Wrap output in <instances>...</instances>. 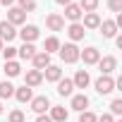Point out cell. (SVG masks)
I'll use <instances>...</instances> for the list:
<instances>
[{
  "mask_svg": "<svg viewBox=\"0 0 122 122\" xmlns=\"http://www.w3.org/2000/svg\"><path fill=\"white\" fill-rule=\"evenodd\" d=\"M60 57H62V62H67V65H74L77 60H79V48L74 46V43H65V46H60Z\"/></svg>",
  "mask_w": 122,
  "mask_h": 122,
  "instance_id": "obj_1",
  "label": "cell"
},
{
  "mask_svg": "<svg viewBox=\"0 0 122 122\" xmlns=\"http://www.w3.org/2000/svg\"><path fill=\"white\" fill-rule=\"evenodd\" d=\"M96 91L101 93V96H108V93H112L115 91V79L112 77H105V74H101L98 79H96Z\"/></svg>",
  "mask_w": 122,
  "mask_h": 122,
  "instance_id": "obj_2",
  "label": "cell"
},
{
  "mask_svg": "<svg viewBox=\"0 0 122 122\" xmlns=\"http://www.w3.org/2000/svg\"><path fill=\"white\" fill-rule=\"evenodd\" d=\"M96 65H98V70H101V74H105V77H110V74H112V72L117 70V60H115L112 55H105V57H101V60H98Z\"/></svg>",
  "mask_w": 122,
  "mask_h": 122,
  "instance_id": "obj_3",
  "label": "cell"
},
{
  "mask_svg": "<svg viewBox=\"0 0 122 122\" xmlns=\"http://www.w3.org/2000/svg\"><path fill=\"white\" fill-rule=\"evenodd\" d=\"M79 60H84V65H96L98 60H101V53H98V48L89 46V48L79 50Z\"/></svg>",
  "mask_w": 122,
  "mask_h": 122,
  "instance_id": "obj_4",
  "label": "cell"
},
{
  "mask_svg": "<svg viewBox=\"0 0 122 122\" xmlns=\"http://www.w3.org/2000/svg\"><path fill=\"white\" fill-rule=\"evenodd\" d=\"M17 34L22 36V41H24V43H34V41L38 38V34H41V31H38V26H36V24H26V26H22V31H17Z\"/></svg>",
  "mask_w": 122,
  "mask_h": 122,
  "instance_id": "obj_5",
  "label": "cell"
},
{
  "mask_svg": "<svg viewBox=\"0 0 122 122\" xmlns=\"http://www.w3.org/2000/svg\"><path fill=\"white\" fill-rule=\"evenodd\" d=\"M41 84H43V72L41 70H29L24 74V86L34 89V86H41Z\"/></svg>",
  "mask_w": 122,
  "mask_h": 122,
  "instance_id": "obj_6",
  "label": "cell"
},
{
  "mask_svg": "<svg viewBox=\"0 0 122 122\" xmlns=\"http://www.w3.org/2000/svg\"><path fill=\"white\" fill-rule=\"evenodd\" d=\"M31 110H34L36 115H46V110H50L48 96H36V98H31Z\"/></svg>",
  "mask_w": 122,
  "mask_h": 122,
  "instance_id": "obj_7",
  "label": "cell"
},
{
  "mask_svg": "<svg viewBox=\"0 0 122 122\" xmlns=\"http://www.w3.org/2000/svg\"><path fill=\"white\" fill-rule=\"evenodd\" d=\"M7 22H10L12 26H19V24L26 22V12L19 10V7H10V10H7Z\"/></svg>",
  "mask_w": 122,
  "mask_h": 122,
  "instance_id": "obj_8",
  "label": "cell"
},
{
  "mask_svg": "<svg viewBox=\"0 0 122 122\" xmlns=\"http://www.w3.org/2000/svg\"><path fill=\"white\" fill-rule=\"evenodd\" d=\"M15 36H17V26H12L7 19H5V22H0V41H3V43L7 41V43H10Z\"/></svg>",
  "mask_w": 122,
  "mask_h": 122,
  "instance_id": "obj_9",
  "label": "cell"
},
{
  "mask_svg": "<svg viewBox=\"0 0 122 122\" xmlns=\"http://www.w3.org/2000/svg\"><path fill=\"white\" fill-rule=\"evenodd\" d=\"M46 26H48L50 31H62V29H65V17L53 12V15H48V17H46Z\"/></svg>",
  "mask_w": 122,
  "mask_h": 122,
  "instance_id": "obj_10",
  "label": "cell"
},
{
  "mask_svg": "<svg viewBox=\"0 0 122 122\" xmlns=\"http://www.w3.org/2000/svg\"><path fill=\"white\" fill-rule=\"evenodd\" d=\"M31 62H34V70H46L48 65H50V55L48 53H43V50H36V55L31 57Z\"/></svg>",
  "mask_w": 122,
  "mask_h": 122,
  "instance_id": "obj_11",
  "label": "cell"
},
{
  "mask_svg": "<svg viewBox=\"0 0 122 122\" xmlns=\"http://www.w3.org/2000/svg\"><path fill=\"white\" fill-rule=\"evenodd\" d=\"M53 122H65L67 117H70V110L67 108H62V105H50V115H48Z\"/></svg>",
  "mask_w": 122,
  "mask_h": 122,
  "instance_id": "obj_12",
  "label": "cell"
},
{
  "mask_svg": "<svg viewBox=\"0 0 122 122\" xmlns=\"http://www.w3.org/2000/svg\"><path fill=\"white\" fill-rule=\"evenodd\" d=\"M43 79H46V81H55V84H57L60 79H62V70H60L57 65H48V67L43 70Z\"/></svg>",
  "mask_w": 122,
  "mask_h": 122,
  "instance_id": "obj_13",
  "label": "cell"
},
{
  "mask_svg": "<svg viewBox=\"0 0 122 122\" xmlns=\"http://www.w3.org/2000/svg\"><path fill=\"white\" fill-rule=\"evenodd\" d=\"M101 34H103V38H115L117 36V24L112 22V19H105V22H101Z\"/></svg>",
  "mask_w": 122,
  "mask_h": 122,
  "instance_id": "obj_14",
  "label": "cell"
},
{
  "mask_svg": "<svg viewBox=\"0 0 122 122\" xmlns=\"http://www.w3.org/2000/svg\"><path fill=\"white\" fill-rule=\"evenodd\" d=\"M70 108H72V110H77V112H84V110L89 108V96H84V93H77V96H72V103H70Z\"/></svg>",
  "mask_w": 122,
  "mask_h": 122,
  "instance_id": "obj_15",
  "label": "cell"
},
{
  "mask_svg": "<svg viewBox=\"0 0 122 122\" xmlns=\"http://www.w3.org/2000/svg\"><path fill=\"white\" fill-rule=\"evenodd\" d=\"M65 17H67L70 22H79V19L84 17V12H81V7H79V5L70 3V5H65Z\"/></svg>",
  "mask_w": 122,
  "mask_h": 122,
  "instance_id": "obj_16",
  "label": "cell"
},
{
  "mask_svg": "<svg viewBox=\"0 0 122 122\" xmlns=\"http://www.w3.org/2000/svg\"><path fill=\"white\" fill-rule=\"evenodd\" d=\"M84 34H86V29H84L79 22H72V24L67 26V36H70L72 41H81V38H84Z\"/></svg>",
  "mask_w": 122,
  "mask_h": 122,
  "instance_id": "obj_17",
  "label": "cell"
},
{
  "mask_svg": "<svg viewBox=\"0 0 122 122\" xmlns=\"http://www.w3.org/2000/svg\"><path fill=\"white\" fill-rule=\"evenodd\" d=\"M72 84H74V89H86V86L91 84V77H89V72H86V70H79V72L74 74Z\"/></svg>",
  "mask_w": 122,
  "mask_h": 122,
  "instance_id": "obj_18",
  "label": "cell"
},
{
  "mask_svg": "<svg viewBox=\"0 0 122 122\" xmlns=\"http://www.w3.org/2000/svg\"><path fill=\"white\" fill-rule=\"evenodd\" d=\"M15 98H17L19 103H31L34 91H31L29 86H19V89H15Z\"/></svg>",
  "mask_w": 122,
  "mask_h": 122,
  "instance_id": "obj_19",
  "label": "cell"
},
{
  "mask_svg": "<svg viewBox=\"0 0 122 122\" xmlns=\"http://www.w3.org/2000/svg\"><path fill=\"white\" fill-rule=\"evenodd\" d=\"M81 26H84V29H98V26H101V17H98L96 12H86Z\"/></svg>",
  "mask_w": 122,
  "mask_h": 122,
  "instance_id": "obj_20",
  "label": "cell"
},
{
  "mask_svg": "<svg viewBox=\"0 0 122 122\" xmlns=\"http://www.w3.org/2000/svg\"><path fill=\"white\" fill-rule=\"evenodd\" d=\"M17 55H19L22 60H31V57L36 55V46H34V43H24L22 48H17Z\"/></svg>",
  "mask_w": 122,
  "mask_h": 122,
  "instance_id": "obj_21",
  "label": "cell"
},
{
  "mask_svg": "<svg viewBox=\"0 0 122 122\" xmlns=\"http://www.w3.org/2000/svg\"><path fill=\"white\" fill-rule=\"evenodd\" d=\"M72 91H74L72 79H60V81H57V93H60V96H72Z\"/></svg>",
  "mask_w": 122,
  "mask_h": 122,
  "instance_id": "obj_22",
  "label": "cell"
},
{
  "mask_svg": "<svg viewBox=\"0 0 122 122\" xmlns=\"http://www.w3.org/2000/svg\"><path fill=\"white\" fill-rule=\"evenodd\" d=\"M60 50V41L55 38V36H50V38H46V43H43V53H48V55H53V53H57Z\"/></svg>",
  "mask_w": 122,
  "mask_h": 122,
  "instance_id": "obj_23",
  "label": "cell"
},
{
  "mask_svg": "<svg viewBox=\"0 0 122 122\" xmlns=\"http://www.w3.org/2000/svg\"><path fill=\"white\" fill-rule=\"evenodd\" d=\"M19 72H22V67H19L17 60H7L5 62V74L7 77H19Z\"/></svg>",
  "mask_w": 122,
  "mask_h": 122,
  "instance_id": "obj_24",
  "label": "cell"
},
{
  "mask_svg": "<svg viewBox=\"0 0 122 122\" xmlns=\"http://www.w3.org/2000/svg\"><path fill=\"white\" fill-rule=\"evenodd\" d=\"M15 96V86L10 81H0V98H12Z\"/></svg>",
  "mask_w": 122,
  "mask_h": 122,
  "instance_id": "obj_25",
  "label": "cell"
},
{
  "mask_svg": "<svg viewBox=\"0 0 122 122\" xmlns=\"http://www.w3.org/2000/svg\"><path fill=\"white\" fill-rule=\"evenodd\" d=\"M79 7H81V12H96L98 0H79Z\"/></svg>",
  "mask_w": 122,
  "mask_h": 122,
  "instance_id": "obj_26",
  "label": "cell"
},
{
  "mask_svg": "<svg viewBox=\"0 0 122 122\" xmlns=\"http://www.w3.org/2000/svg\"><path fill=\"white\" fill-rule=\"evenodd\" d=\"M19 10H24V12H34V10H36V0H19Z\"/></svg>",
  "mask_w": 122,
  "mask_h": 122,
  "instance_id": "obj_27",
  "label": "cell"
},
{
  "mask_svg": "<svg viewBox=\"0 0 122 122\" xmlns=\"http://www.w3.org/2000/svg\"><path fill=\"white\" fill-rule=\"evenodd\" d=\"M0 53H3V57H5V62H7V60H15V55H17V48L7 46V48H3Z\"/></svg>",
  "mask_w": 122,
  "mask_h": 122,
  "instance_id": "obj_28",
  "label": "cell"
},
{
  "mask_svg": "<svg viewBox=\"0 0 122 122\" xmlns=\"http://www.w3.org/2000/svg\"><path fill=\"white\" fill-rule=\"evenodd\" d=\"M110 112H112V115H122V98H115V101L110 103Z\"/></svg>",
  "mask_w": 122,
  "mask_h": 122,
  "instance_id": "obj_29",
  "label": "cell"
},
{
  "mask_svg": "<svg viewBox=\"0 0 122 122\" xmlns=\"http://www.w3.org/2000/svg\"><path fill=\"white\" fill-rule=\"evenodd\" d=\"M10 122H26V117H24L22 110H12L10 112Z\"/></svg>",
  "mask_w": 122,
  "mask_h": 122,
  "instance_id": "obj_30",
  "label": "cell"
},
{
  "mask_svg": "<svg viewBox=\"0 0 122 122\" xmlns=\"http://www.w3.org/2000/svg\"><path fill=\"white\" fill-rule=\"evenodd\" d=\"M79 122H96V115H93L91 110H84V112L79 115Z\"/></svg>",
  "mask_w": 122,
  "mask_h": 122,
  "instance_id": "obj_31",
  "label": "cell"
},
{
  "mask_svg": "<svg viewBox=\"0 0 122 122\" xmlns=\"http://www.w3.org/2000/svg\"><path fill=\"white\" fill-rule=\"evenodd\" d=\"M108 7L120 15V12H122V0H108Z\"/></svg>",
  "mask_w": 122,
  "mask_h": 122,
  "instance_id": "obj_32",
  "label": "cell"
},
{
  "mask_svg": "<svg viewBox=\"0 0 122 122\" xmlns=\"http://www.w3.org/2000/svg\"><path fill=\"white\" fill-rule=\"evenodd\" d=\"M96 122H115V120H112V115H110V112H103L101 117H96Z\"/></svg>",
  "mask_w": 122,
  "mask_h": 122,
  "instance_id": "obj_33",
  "label": "cell"
},
{
  "mask_svg": "<svg viewBox=\"0 0 122 122\" xmlns=\"http://www.w3.org/2000/svg\"><path fill=\"white\" fill-rule=\"evenodd\" d=\"M36 122H53V120H50L48 115H38V117H36Z\"/></svg>",
  "mask_w": 122,
  "mask_h": 122,
  "instance_id": "obj_34",
  "label": "cell"
},
{
  "mask_svg": "<svg viewBox=\"0 0 122 122\" xmlns=\"http://www.w3.org/2000/svg\"><path fill=\"white\" fill-rule=\"evenodd\" d=\"M0 5H5V7H15V0H0Z\"/></svg>",
  "mask_w": 122,
  "mask_h": 122,
  "instance_id": "obj_35",
  "label": "cell"
},
{
  "mask_svg": "<svg viewBox=\"0 0 122 122\" xmlns=\"http://www.w3.org/2000/svg\"><path fill=\"white\" fill-rule=\"evenodd\" d=\"M55 3H57V5H70L72 0H55Z\"/></svg>",
  "mask_w": 122,
  "mask_h": 122,
  "instance_id": "obj_36",
  "label": "cell"
},
{
  "mask_svg": "<svg viewBox=\"0 0 122 122\" xmlns=\"http://www.w3.org/2000/svg\"><path fill=\"white\" fill-rule=\"evenodd\" d=\"M0 50H3V41H0Z\"/></svg>",
  "mask_w": 122,
  "mask_h": 122,
  "instance_id": "obj_37",
  "label": "cell"
},
{
  "mask_svg": "<svg viewBox=\"0 0 122 122\" xmlns=\"http://www.w3.org/2000/svg\"><path fill=\"white\" fill-rule=\"evenodd\" d=\"M0 112H3V105H0Z\"/></svg>",
  "mask_w": 122,
  "mask_h": 122,
  "instance_id": "obj_38",
  "label": "cell"
},
{
  "mask_svg": "<svg viewBox=\"0 0 122 122\" xmlns=\"http://www.w3.org/2000/svg\"><path fill=\"white\" fill-rule=\"evenodd\" d=\"M117 122H122V120H117Z\"/></svg>",
  "mask_w": 122,
  "mask_h": 122,
  "instance_id": "obj_39",
  "label": "cell"
}]
</instances>
